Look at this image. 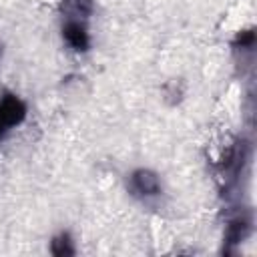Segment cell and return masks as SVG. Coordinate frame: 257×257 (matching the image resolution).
<instances>
[{
	"label": "cell",
	"instance_id": "cell-7",
	"mask_svg": "<svg viewBox=\"0 0 257 257\" xmlns=\"http://www.w3.org/2000/svg\"><path fill=\"white\" fill-rule=\"evenodd\" d=\"M253 40H255V34L253 30H245L237 36V44H241V48H251L253 46Z\"/></svg>",
	"mask_w": 257,
	"mask_h": 257
},
{
	"label": "cell",
	"instance_id": "cell-4",
	"mask_svg": "<svg viewBox=\"0 0 257 257\" xmlns=\"http://www.w3.org/2000/svg\"><path fill=\"white\" fill-rule=\"evenodd\" d=\"M247 229H249V221H247V219L239 217V219L231 221L229 231H227V241H229V243H239V241L247 235Z\"/></svg>",
	"mask_w": 257,
	"mask_h": 257
},
{
	"label": "cell",
	"instance_id": "cell-6",
	"mask_svg": "<svg viewBox=\"0 0 257 257\" xmlns=\"http://www.w3.org/2000/svg\"><path fill=\"white\" fill-rule=\"evenodd\" d=\"M66 6L72 8L74 16H86L90 14V0H64Z\"/></svg>",
	"mask_w": 257,
	"mask_h": 257
},
{
	"label": "cell",
	"instance_id": "cell-2",
	"mask_svg": "<svg viewBox=\"0 0 257 257\" xmlns=\"http://www.w3.org/2000/svg\"><path fill=\"white\" fill-rule=\"evenodd\" d=\"M131 185H133V191L141 197H153V195H159L161 193V183H159V177L149 171V169H139L133 173L131 177Z\"/></svg>",
	"mask_w": 257,
	"mask_h": 257
},
{
	"label": "cell",
	"instance_id": "cell-1",
	"mask_svg": "<svg viewBox=\"0 0 257 257\" xmlns=\"http://www.w3.org/2000/svg\"><path fill=\"white\" fill-rule=\"evenodd\" d=\"M26 116V104L16 94H4L0 100V139Z\"/></svg>",
	"mask_w": 257,
	"mask_h": 257
},
{
	"label": "cell",
	"instance_id": "cell-5",
	"mask_svg": "<svg viewBox=\"0 0 257 257\" xmlns=\"http://www.w3.org/2000/svg\"><path fill=\"white\" fill-rule=\"evenodd\" d=\"M52 253L56 257H64V255H72L74 249H72V241L66 233H60L58 237H54L52 241Z\"/></svg>",
	"mask_w": 257,
	"mask_h": 257
},
{
	"label": "cell",
	"instance_id": "cell-3",
	"mask_svg": "<svg viewBox=\"0 0 257 257\" xmlns=\"http://www.w3.org/2000/svg\"><path fill=\"white\" fill-rule=\"evenodd\" d=\"M62 34H64L66 42H68L74 50H86L88 44H90L86 28H84L80 22H76V20H68V22L62 26Z\"/></svg>",
	"mask_w": 257,
	"mask_h": 257
}]
</instances>
